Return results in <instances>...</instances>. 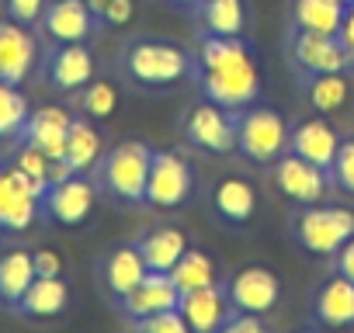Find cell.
Returning a JSON list of instances; mask_svg holds the SVG:
<instances>
[{
    "mask_svg": "<svg viewBox=\"0 0 354 333\" xmlns=\"http://www.w3.org/2000/svg\"><path fill=\"white\" fill-rule=\"evenodd\" d=\"M139 330L142 333H192L181 309H167V312H156L149 319H139Z\"/></svg>",
    "mask_w": 354,
    "mask_h": 333,
    "instance_id": "obj_35",
    "label": "cell"
},
{
    "mask_svg": "<svg viewBox=\"0 0 354 333\" xmlns=\"http://www.w3.org/2000/svg\"><path fill=\"white\" fill-rule=\"evenodd\" d=\"M198 63H202V91L212 104L240 111L257 101L261 73H257L250 49L240 39L205 35L198 49Z\"/></svg>",
    "mask_w": 354,
    "mask_h": 333,
    "instance_id": "obj_1",
    "label": "cell"
},
{
    "mask_svg": "<svg viewBox=\"0 0 354 333\" xmlns=\"http://www.w3.org/2000/svg\"><path fill=\"white\" fill-rule=\"evenodd\" d=\"M337 274H344L347 281H354V236L337 250Z\"/></svg>",
    "mask_w": 354,
    "mask_h": 333,
    "instance_id": "obj_40",
    "label": "cell"
},
{
    "mask_svg": "<svg viewBox=\"0 0 354 333\" xmlns=\"http://www.w3.org/2000/svg\"><path fill=\"white\" fill-rule=\"evenodd\" d=\"M195 188L192 166L177 153H153L149 181H146V205L153 209H177L185 205Z\"/></svg>",
    "mask_w": 354,
    "mask_h": 333,
    "instance_id": "obj_7",
    "label": "cell"
},
{
    "mask_svg": "<svg viewBox=\"0 0 354 333\" xmlns=\"http://www.w3.org/2000/svg\"><path fill=\"white\" fill-rule=\"evenodd\" d=\"M288 125L278 111L271 108H250L236 122V149L254 160V163H271L285 153L288 146Z\"/></svg>",
    "mask_w": 354,
    "mask_h": 333,
    "instance_id": "obj_4",
    "label": "cell"
},
{
    "mask_svg": "<svg viewBox=\"0 0 354 333\" xmlns=\"http://www.w3.org/2000/svg\"><path fill=\"white\" fill-rule=\"evenodd\" d=\"M146 260L139 257V250L136 247H118V250H111L108 254V260H104V285L111 288V295L115 298H122V295H129L142 278H146Z\"/></svg>",
    "mask_w": 354,
    "mask_h": 333,
    "instance_id": "obj_25",
    "label": "cell"
},
{
    "mask_svg": "<svg viewBox=\"0 0 354 333\" xmlns=\"http://www.w3.org/2000/svg\"><path fill=\"white\" fill-rule=\"evenodd\" d=\"M347 94H351V87H347L344 73H316L309 80V104L323 115L340 111L347 104Z\"/></svg>",
    "mask_w": 354,
    "mask_h": 333,
    "instance_id": "obj_30",
    "label": "cell"
},
{
    "mask_svg": "<svg viewBox=\"0 0 354 333\" xmlns=\"http://www.w3.org/2000/svg\"><path fill=\"white\" fill-rule=\"evenodd\" d=\"M32 281H35V260L28 250H11L0 257V302L18 305Z\"/></svg>",
    "mask_w": 354,
    "mask_h": 333,
    "instance_id": "obj_26",
    "label": "cell"
},
{
    "mask_svg": "<svg viewBox=\"0 0 354 333\" xmlns=\"http://www.w3.org/2000/svg\"><path fill=\"white\" fill-rule=\"evenodd\" d=\"M132 15H136V4L132 0H111V4L104 8V21L111 25V28H122V25H129L132 21Z\"/></svg>",
    "mask_w": 354,
    "mask_h": 333,
    "instance_id": "obj_39",
    "label": "cell"
},
{
    "mask_svg": "<svg viewBox=\"0 0 354 333\" xmlns=\"http://www.w3.org/2000/svg\"><path fill=\"white\" fill-rule=\"evenodd\" d=\"M39 59V46L18 21H0V80L21 84Z\"/></svg>",
    "mask_w": 354,
    "mask_h": 333,
    "instance_id": "obj_13",
    "label": "cell"
},
{
    "mask_svg": "<svg viewBox=\"0 0 354 333\" xmlns=\"http://www.w3.org/2000/svg\"><path fill=\"white\" fill-rule=\"evenodd\" d=\"M170 278H174L177 288H181V295H185V292H198V288L216 285V264H212L202 250H192V247H188V250L181 254V260L170 267Z\"/></svg>",
    "mask_w": 354,
    "mask_h": 333,
    "instance_id": "obj_29",
    "label": "cell"
},
{
    "mask_svg": "<svg viewBox=\"0 0 354 333\" xmlns=\"http://www.w3.org/2000/svg\"><path fill=\"white\" fill-rule=\"evenodd\" d=\"M108 4H111V0H87V8H91V15H94V18H101Z\"/></svg>",
    "mask_w": 354,
    "mask_h": 333,
    "instance_id": "obj_42",
    "label": "cell"
},
{
    "mask_svg": "<svg viewBox=\"0 0 354 333\" xmlns=\"http://www.w3.org/2000/svg\"><path fill=\"white\" fill-rule=\"evenodd\" d=\"M354 236V212L340 205H309L299 216V243L316 257H333Z\"/></svg>",
    "mask_w": 354,
    "mask_h": 333,
    "instance_id": "obj_5",
    "label": "cell"
},
{
    "mask_svg": "<svg viewBox=\"0 0 354 333\" xmlns=\"http://www.w3.org/2000/svg\"><path fill=\"white\" fill-rule=\"evenodd\" d=\"M136 250H139V257L146 260L149 271H170L181 260V254L188 250V236L174 226H160V229H149L136 243Z\"/></svg>",
    "mask_w": 354,
    "mask_h": 333,
    "instance_id": "obj_21",
    "label": "cell"
},
{
    "mask_svg": "<svg viewBox=\"0 0 354 333\" xmlns=\"http://www.w3.org/2000/svg\"><path fill=\"white\" fill-rule=\"evenodd\" d=\"M49 156L42 153V149H35L32 142H25L21 149H18V156H15V166L18 171H25L32 181H39L42 188H49Z\"/></svg>",
    "mask_w": 354,
    "mask_h": 333,
    "instance_id": "obj_33",
    "label": "cell"
},
{
    "mask_svg": "<svg viewBox=\"0 0 354 333\" xmlns=\"http://www.w3.org/2000/svg\"><path fill=\"white\" fill-rule=\"evenodd\" d=\"M32 260H35L39 278H59L63 274V257L56 250H39V254H32Z\"/></svg>",
    "mask_w": 354,
    "mask_h": 333,
    "instance_id": "obj_38",
    "label": "cell"
},
{
    "mask_svg": "<svg viewBox=\"0 0 354 333\" xmlns=\"http://www.w3.org/2000/svg\"><path fill=\"white\" fill-rule=\"evenodd\" d=\"M292 56L309 77H316V73H344L354 63V56L344 49L340 35H316V32H299L292 39Z\"/></svg>",
    "mask_w": 354,
    "mask_h": 333,
    "instance_id": "obj_12",
    "label": "cell"
},
{
    "mask_svg": "<svg viewBox=\"0 0 354 333\" xmlns=\"http://www.w3.org/2000/svg\"><path fill=\"white\" fill-rule=\"evenodd\" d=\"M49 39H56L59 46L66 42H84L94 28V15L87 8V0H53L42 15Z\"/></svg>",
    "mask_w": 354,
    "mask_h": 333,
    "instance_id": "obj_18",
    "label": "cell"
},
{
    "mask_svg": "<svg viewBox=\"0 0 354 333\" xmlns=\"http://www.w3.org/2000/svg\"><path fill=\"white\" fill-rule=\"evenodd\" d=\"M118 302H122L125 316H132L139 323V319H149L156 312L177 309V305H181V288L174 285L170 271H146V278L129 295H122Z\"/></svg>",
    "mask_w": 354,
    "mask_h": 333,
    "instance_id": "obj_11",
    "label": "cell"
},
{
    "mask_svg": "<svg viewBox=\"0 0 354 333\" xmlns=\"http://www.w3.org/2000/svg\"><path fill=\"white\" fill-rule=\"evenodd\" d=\"M192 333H219V326L230 319V298L219 285H209V288H198V292H185L181 295V305Z\"/></svg>",
    "mask_w": 354,
    "mask_h": 333,
    "instance_id": "obj_16",
    "label": "cell"
},
{
    "mask_svg": "<svg viewBox=\"0 0 354 333\" xmlns=\"http://www.w3.org/2000/svg\"><path fill=\"white\" fill-rule=\"evenodd\" d=\"M212 202L226 222H250L257 212V191L247 178H223L212 191Z\"/></svg>",
    "mask_w": 354,
    "mask_h": 333,
    "instance_id": "obj_22",
    "label": "cell"
},
{
    "mask_svg": "<svg viewBox=\"0 0 354 333\" xmlns=\"http://www.w3.org/2000/svg\"><path fill=\"white\" fill-rule=\"evenodd\" d=\"M170 4H185V8H198L202 0H170Z\"/></svg>",
    "mask_w": 354,
    "mask_h": 333,
    "instance_id": "obj_43",
    "label": "cell"
},
{
    "mask_svg": "<svg viewBox=\"0 0 354 333\" xmlns=\"http://www.w3.org/2000/svg\"><path fill=\"white\" fill-rule=\"evenodd\" d=\"M288 146H292L295 156H302V160L323 166V171H330V163H333V156L340 149V135H337V129L326 118H306V122H299L292 129Z\"/></svg>",
    "mask_w": 354,
    "mask_h": 333,
    "instance_id": "obj_15",
    "label": "cell"
},
{
    "mask_svg": "<svg viewBox=\"0 0 354 333\" xmlns=\"http://www.w3.org/2000/svg\"><path fill=\"white\" fill-rule=\"evenodd\" d=\"M219 333H271L264 323H261V316H250V312H240V316H233V319H226L223 326H219Z\"/></svg>",
    "mask_w": 354,
    "mask_h": 333,
    "instance_id": "obj_37",
    "label": "cell"
},
{
    "mask_svg": "<svg viewBox=\"0 0 354 333\" xmlns=\"http://www.w3.org/2000/svg\"><path fill=\"white\" fill-rule=\"evenodd\" d=\"M70 166H73V174H84L91 171V166L101 160V132L84 122V118H73L70 125V139H66V156H63Z\"/></svg>",
    "mask_w": 354,
    "mask_h": 333,
    "instance_id": "obj_28",
    "label": "cell"
},
{
    "mask_svg": "<svg viewBox=\"0 0 354 333\" xmlns=\"http://www.w3.org/2000/svg\"><path fill=\"white\" fill-rule=\"evenodd\" d=\"M153 149L146 142H122L111 149L101 163V181L118 202H146V181H149Z\"/></svg>",
    "mask_w": 354,
    "mask_h": 333,
    "instance_id": "obj_2",
    "label": "cell"
},
{
    "mask_svg": "<svg viewBox=\"0 0 354 333\" xmlns=\"http://www.w3.org/2000/svg\"><path fill=\"white\" fill-rule=\"evenodd\" d=\"M115 108H118V91L111 84L101 80V84H87L84 87V111L91 118H108Z\"/></svg>",
    "mask_w": 354,
    "mask_h": 333,
    "instance_id": "obj_32",
    "label": "cell"
},
{
    "mask_svg": "<svg viewBox=\"0 0 354 333\" xmlns=\"http://www.w3.org/2000/svg\"><path fill=\"white\" fill-rule=\"evenodd\" d=\"M236 122H240V118H233L230 108L205 101V104H198V108L192 111L185 132H188V139H192L198 149H205V153H233V149H236Z\"/></svg>",
    "mask_w": 354,
    "mask_h": 333,
    "instance_id": "obj_10",
    "label": "cell"
},
{
    "mask_svg": "<svg viewBox=\"0 0 354 333\" xmlns=\"http://www.w3.org/2000/svg\"><path fill=\"white\" fill-rule=\"evenodd\" d=\"M49 80L59 91H80L94 80V56L84 42H66L53 53L49 63Z\"/></svg>",
    "mask_w": 354,
    "mask_h": 333,
    "instance_id": "obj_19",
    "label": "cell"
},
{
    "mask_svg": "<svg viewBox=\"0 0 354 333\" xmlns=\"http://www.w3.org/2000/svg\"><path fill=\"white\" fill-rule=\"evenodd\" d=\"M28 97L18 91V84H4L0 80V139H11L18 132H25L28 125Z\"/></svg>",
    "mask_w": 354,
    "mask_h": 333,
    "instance_id": "obj_31",
    "label": "cell"
},
{
    "mask_svg": "<svg viewBox=\"0 0 354 333\" xmlns=\"http://www.w3.org/2000/svg\"><path fill=\"white\" fill-rule=\"evenodd\" d=\"M46 191L49 188L32 181L18 166H0V229H28L39 216V202L46 198Z\"/></svg>",
    "mask_w": 354,
    "mask_h": 333,
    "instance_id": "obj_6",
    "label": "cell"
},
{
    "mask_svg": "<svg viewBox=\"0 0 354 333\" xmlns=\"http://www.w3.org/2000/svg\"><path fill=\"white\" fill-rule=\"evenodd\" d=\"M8 15L18 25H35L46 15V0H8Z\"/></svg>",
    "mask_w": 354,
    "mask_h": 333,
    "instance_id": "obj_36",
    "label": "cell"
},
{
    "mask_svg": "<svg viewBox=\"0 0 354 333\" xmlns=\"http://www.w3.org/2000/svg\"><path fill=\"white\" fill-rule=\"evenodd\" d=\"M94 198H97L94 195V184L84 181L80 174H73V178H66L59 184H49V191H46V212L56 222H63V226H80L91 216Z\"/></svg>",
    "mask_w": 354,
    "mask_h": 333,
    "instance_id": "obj_14",
    "label": "cell"
},
{
    "mask_svg": "<svg viewBox=\"0 0 354 333\" xmlns=\"http://www.w3.org/2000/svg\"><path fill=\"white\" fill-rule=\"evenodd\" d=\"M70 302V288L63 278H39L28 285V292L21 295V312L25 316H35V319H49V316H59Z\"/></svg>",
    "mask_w": 354,
    "mask_h": 333,
    "instance_id": "obj_24",
    "label": "cell"
},
{
    "mask_svg": "<svg viewBox=\"0 0 354 333\" xmlns=\"http://www.w3.org/2000/svg\"><path fill=\"white\" fill-rule=\"evenodd\" d=\"M70 125H73V118H70L63 108L49 104V108H39V111H32V115H28L25 139H28L35 149H42L49 160H63V156H66Z\"/></svg>",
    "mask_w": 354,
    "mask_h": 333,
    "instance_id": "obj_17",
    "label": "cell"
},
{
    "mask_svg": "<svg viewBox=\"0 0 354 333\" xmlns=\"http://www.w3.org/2000/svg\"><path fill=\"white\" fill-rule=\"evenodd\" d=\"M316 319L323 326H351L354 323V281H347L344 274H333L330 281H323V288L316 292Z\"/></svg>",
    "mask_w": 354,
    "mask_h": 333,
    "instance_id": "obj_20",
    "label": "cell"
},
{
    "mask_svg": "<svg viewBox=\"0 0 354 333\" xmlns=\"http://www.w3.org/2000/svg\"><path fill=\"white\" fill-rule=\"evenodd\" d=\"M344 4H354V0H344Z\"/></svg>",
    "mask_w": 354,
    "mask_h": 333,
    "instance_id": "obj_44",
    "label": "cell"
},
{
    "mask_svg": "<svg viewBox=\"0 0 354 333\" xmlns=\"http://www.w3.org/2000/svg\"><path fill=\"white\" fill-rule=\"evenodd\" d=\"M344 0H295L292 18L299 32H316V35H340L344 25Z\"/></svg>",
    "mask_w": 354,
    "mask_h": 333,
    "instance_id": "obj_23",
    "label": "cell"
},
{
    "mask_svg": "<svg viewBox=\"0 0 354 333\" xmlns=\"http://www.w3.org/2000/svg\"><path fill=\"white\" fill-rule=\"evenodd\" d=\"M340 42H344V49L354 56V4H347V11H344V25H340Z\"/></svg>",
    "mask_w": 354,
    "mask_h": 333,
    "instance_id": "obj_41",
    "label": "cell"
},
{
    "mask_svg": "<svg viewBox=\"0 0 354 333\" xmlns=\"http://www.w3.org/2000/svg\"><path fill=\"white\" fill-rule=\"evenodd\" d=\"M202 25L209 35L240 39V32L247 25L243 0H202Z\"/></svg>",
    "mask_w": 354,
    "mask_h": 333,
    "instance_id": "obj_27",
    "label": "cell"
},
{
    "mask_svg": "<svg viewBox=\"0 0 354 333\" xmlns=\"http://www.w3.org/2000/svg\"><path fill=\"white\" fill-rule=\"evenodd\" d=\"M274 184L285 198L299 202V205H319L326 188H330V178L323 166L302 160V156H281L278 166H274Z\"/></svg>",
    "mask_w": 354,
    "mask_h": 333,
    "instance_id": "obj_9",
    "label": "cell"
},
{
    "mask_svg": "<svg viewBox=\"0 0 354 333\" xmlns=\"http://www.w3.org/2000/svg\"><path fill=\"white\" fill-rule=\"evenodd\" d=\"M330 178H333L337 188L354 195V139L340 142V149H337V156L330 163Z\"/></svg>",
    "mask_w": 354,
    "mask_h": 333,
    "instance_id": "obj_34",
    "label": "cell"
},
{
    "mask_svg": "<svg viewBox=\"0 0 354 333\" xmlns=\"http://www.w3.org/2000/svg\"><path fill=\"white\" fill-rule=\"evenodd\" d=\"M125 66L139 84H149V87H167L192 73L188 53L170 42H136L125 56Z\"/></svg>",
    "mask_w": 354,
    "mask_h": 333,
    "instance_id": "obj_3",
    "label": "cell"
},
{
    "mask_svg": "<svg viewBox=\"0 0 354 333\" xmlns=\"http://www.w3.org/2000/svg\"><path fill=\"white\" fill-rule=\"evenodd\" d=\"M278 295H281V281L274 271L268 267H243L230 278V288H226V298L236 312H250V316H264L278 305Z\"/></svg>",
    "mask_w": 354,
    "mask_h": 333,
    "instance_id": "obj_8",
    "label": "cell"
},
{
    "mask_svg": "<svg viewBox=\"0 0 354 333\" xmlns=\"http://www.w3.org/2000/svg\"><path fill=\"white\" fill-rule=\"evenodd\" d=\"M139 333H142V330H139Z\"/></svg>",
    "mask_w": 354,
    "mask_h": 333,
    "instance_id": "obj_45",
    "label": "cell"
}]
</instances>
